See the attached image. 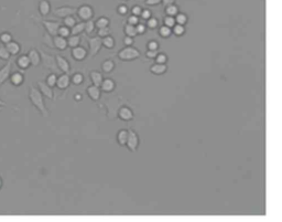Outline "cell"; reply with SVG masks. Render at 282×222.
Wrapping results in <instances>:
<instances>
[{
  "instance_id": "obj_1",
  "label": "cell",
  "mask_w": 282,
  "mask_h": 222,
  "mask_svg": "<svg viewBox=\"0 0 282 222\" xmlns=\"http://www.w3.org/2000/svg\"><path fill=\"white\" fill-rule=\"evenodd\" d=\"M29 100L31 102V104H32L34 108L39 111L40 114H41L43 117L49 116V111L46 108L43 94L41 93V91H40L38 87H35L34 85H30Z\"/></svg>"
},
{
  "instance_id": "obj_2",
  "label": "cell",
  "mask_w": 282,
  "mask_h": 222,
  "mask_svg": "<svg viewBox=\"0 0 282 222\" xmlns=\"http://www.w3.org/2000/svg\"><path fill=\"white\" fill-rule=\"evenodd\" d=\"M117 56L122 61H133L140 56V51L130 46L122 49Z\"/></svg>"
},
{
  "instance_id": "obj_3",
  "label": "cell",
  "mask_w": 282,
  "mask_h": 222,
  "mask_svg": "<svg viewBox=\"0 0 282 222\" xmlns=\"http://www.w3.org/2000/svg\"><path fill=\"white\" fill-rule=\"evenodd\" d=\"M40 55H41V60L43 62L44 66H46L47 69L51 70L52 73H55V72H57V70H60L59 66H57L56 57H53L52 56H49L48 53H46L42 50H40Z\"/></svg>"
},
{
  "instance_id": "obj_4",
  "label": "cell",
  "mask_w": 282,
  "mask_h": 222,
  "mask_svg": "<svg viewBox=\"0 0 282 222\" xmlns=\"http://www.w3.org/2000/svg\"><path fill=\"white\" fill-rule=\"evenodd\" d=\"M126 146L131 153L137 152L138 146H139V136H138V134L135 131H132V130L128 131V139H127Z\"/></svg>"
},
{
  "instance_id": "obj_5",
  "label": "cell",
  "mask_w": 282,
  "mask_h": 222,
  "mask_svg": "<svg viewBox=\"0 0 282 222\" xmlns=\"http://www.w3.org/2000/svg\"><path fill=\"white\" fill-rule=\"evenodd\" d=\"M88 44H89V53H91V56L92 57L96 56L103 47V38L101 37L89 38Z\"/></svg>"
},
{
  "instance_id": "obj_6",
  "label": "cell",
  "mask_w": 282,
  "mask_h": 222,
  "mask_svg": "<svg viewBox=\"0 0 282 222\" xmlns=\"http://www.w3.org/2000/svg\"><path fill=\"white\" fill-rule=\"evenodd\" d=\"M43 26L46 28L47 32L52 35V37H55L59 33V29L61 28V24L59 21H50V20H44Z\"/></svg>"
},
{
  "instance_id": "obj_7",
  "label": "cell",
  "mask_w": 282,
  "mask_h": 222,
  "mask_svg": "<svg viewBox=\"0 0 282 222\" xmlns=\"http://www.w3.org/2000/svg\"><path fill=\"white\" fill-rule=\"evenodd\" d=\"M77 16L79 19H82L84 21H87V20H91L93 16H94V11H93V8L91 6H88V4H84V6H80L77 9Z\"/></svg>"
},
{
  "instance_id": "obj_8",
  "label": "cell",
  "mask_w": 282,
  "mask_h": 222,
  "mask_svg": "<svg viewBox=\"0 0 282 222\" xmlns=\"http://www.w3.org/2000/svg\"><path fill=\"white\" fill-rule=\"evenodd\" d=\"M75 13H77V9L73 8V7H68V6L56 8L54 10V15L59 18H66L70 16H74Z\"/></svg>"
},
{
  "instance_id": "obj_9",
  "label": "cell",
  "mask_w": 282,
  "mask_h": 222,
  "mask_svg": "<svg viewBox=\"0 0 282 222\" xmlns=\"http://www.w3.org/2000/svg\"><path fill=\"white\" fill-rule=\"evenodd\" d=\"M38 88L41 91L43 96H46L49 100H53L54 92H53V88L47 82H38Z\"/></svg>"
},
{
  "instance_id": "obj_10",
  "label": "cell",
  "mask_w": 282,
  "mask_h": 222,
  "mask_svg": "<svg viewBox=\"0 0 282 222\" xmlns=\"http://www.w3.org/2000/svg\"><path fill=\"white\" fill-rule=\"evenodd\" d=\"M11 75V62L4 64L1 69H0V86L10 78Z\"/></svg>"
},
{
  "instance_id": "obj_11",
  "label": "cell",
  "mask_w": 282,
  "mask_h": 222,
  "mask_svg": "<svg viewBox=\"0 0 282 222\" xmlns=\"http://www.w3.org/2000/svg\"><path fill=\"white\" fill-rule=\"evenodd\" d=\"M70 83H71V78L69 77V74L63 73L57 78L56 86L59 87L60 90H65V88H68L70 86Z\"/></svg>"
},
{
  "instance_id": "obj_12",
  "label": "cell",
  "mask_w": 282,
  "mask_h": 222,
  "mask_svg": "<svg viewBox=\"0 0 282 222\" xmlns=\"http://www.w3.org/2000/svg\"><path fill=\"white\" fill-rule=\"evenodd\" d=\"M56 62H57V66H59V69L62 71L63 73H70L71 71V65L69 63V61L65 59V57L61 56H56Z\"/></svg>"
},
{
  "instance_id": "obj_13",
  "label": "cell",
  "mask_w": 282,
  "mask_h": 222,
  "mask_svg": "<svg viewBox=\"0 0 282 222\" xmlns=\"http://www.w3.org/2000/svg\"><path fill=\"white\" fill-rule=\"evenodd\" d=\"M168 71V65L163 63H155L150 66V72L154 75H162Z\"/></svg>"
},
{
  "instance_id": "obj_14",
  "label": "cell",
  "mask_w": 282,
  "mask_h": 222,
  "mask_svg": "<svg viewBox=\"0 0 282 222\" xmlns=\"http://www.w3.org/2000/svg\"><path fill=\"white\" fill-rule=\"evenodd\" d=\"M86 56H87V52L82 47L78 46V47L72 49V56H73L75 60L82 61L85 59V57H86Z\"/></svg>"
},
{
  "instance_id": "obj_15",
  "label": "cell",
  "mask_w": 282,
  "mask_h": 222,
  "mask_svg": "<svg viewBox=\"0 0 282 222\" xmlns=\"http://www.w3.org/2000/svg\"><path fill=\"white\" fill-rule=\"evenodd\" d=\"M28 56L32 66H38L40 64V62H41V55H40V52L38 50H35V49H31L28 53Z\"/></svg>"
},
{
  "instance_id": "obj_16",
  "label": "cell",
  "mask_w": 282,
  "mask_h": 222,
  "mask_svg": "<svg viewBox=\"0 0 282 222\" xmlns=\"http://www.w3.org/2000/svg\"><path fill=\"white\" fill-rule=\"evenodd\" d=\"M53 41H54V47L61 51L65 50V49L69 47L68 40L64 37H61V35H55V37H53Z\"/></svg>"
},
{
  "instance_id": "obj_17",
  "label": "cell",
  "mask_w": 282,
  "mask_h": 222,
  "mask_svg": "<svg viewBox=\"0 0 282 222\" xmlns=\"http://www.w3.org/2000/svg\"><path fill=\"white\" fill-rule=\"evenodd\" d=\"M118 115H119V118L123 119V121H125V122H129V121H131V119L133 118L132 111L129 108H126V106L119 110Z\"/></svg>"
},
{
  "instance_id": "obj_18",
  "label": "cell",
  "mask_w": 282,
  "mask_h": 222,
  "mask_svg": "<svg viewBox=\"0 0 282 222\" xmlns=\"http://www.w3.org/2000/svg\"><path fill=\"white\" fill-rule=\"evenodd\" d=\"M101 93H102V92H101L100 86L94 85V84H92L91 86L87 87V94H88V96L91 97V99L94 100V101H98V100H100Z\"/></svg>"
},
{
  "instance_id": "obj_19",
  "label": "cell",
  "mask_w": 282,
  "mask_h": 222,
  "mask_svg": "<svg viewBox=\"0 0 282 222\" xmlns=\"http://www.w3.org/2000/svg\"><path fill=\"white\" fill-rule=\"evenodd\" d=\"M51 11V4L48 0H41L39 3V12L41 13L43 17L48 16Z\"/></svg>"
},
{
  "instance_id": "obj_20",
  "label": "cell",
  "mask_w": 282,
  "mask_h": 222,
  "mask_svg": "<svg viewBox=\"0 0 282 222\" xmlns=\"http://www.w3.org/2000/svg\"><path fill=\"white\" fill-rule=\"evenodd\" d=\"M17 65L19 66L21 70H26L31 65V62L28 56H20L17 59Z\"/></svg>"
},
{
  "instance_id": "obj_21",
  "label": "cell",
  "mask_w": 282,
  "mask_h": 222,
  "mask_svg": "<svg viewBox=\"0 0 282 222\" xmlns=\"http://www.w3.org/2000/svg\"><path fill=\"white\" fill-rule=\"evenodd\" d=\"M10 81L13 84V85L16 86H19L21 85L22 83L25 81V77L24 74L20 73V72H15L10 75Z\"/></svg>"
},
{
  "instance_id": "obj_22",
  "label": "cell",
  "mask_w": 282,
  "mask_h": 222,
  "mask_svg": "<svg viewBox=\"0 0 282 222\" xmlns=\"http://www.w3.org/2000/svg\"><path fill=\"white\" fill-rule=\"evenodd\" d=\"M91 80L94 85L101 86L103 81H104V78H103V74L101 72H98V71H93L91 73Z\"/></svg>"
},
{
  "instance_id": "obj_23",
  "label": "cell",
  "mask_w": 282,
  "mask_h": 222,
  "mask_svg": "<svg viewBox=\"0 0 282 222\" xmlns=\"http://www.w3.org/2000/svg\"><path fill=\"white\" fill-rule=\"evenodd\" d=\"M101 86H102L103 91L106 92V93H109L111 91H114L115 82L113 81V80H110V79H105L104 81H103Z\"/></svg>"
},
{
  "instance_id": "obj_24",
  "label": "cell",
  "mask_w": 282,
  "mask_h": 222,
  "mask_svg": "<svg viewBox=\"0 0 282 222\" xmlns=\"http://www.w3.org/2000/svg\"><path fill=\"white\" fill-rule=\"evenodd\" d=\"M128 139V131L122 130L117 133V141L120 146H126Z\"/></svg>"
},
{
  "instance_id": "obj_25",
  "label": "cell",
  "mask_w": 282,
  "mask_h": 222,
  "mask_svg": "<svg viewBox=\"0 0 282 222\" xmlns=\"http://www.w3.org/2000/svg\"><path fill=\"white\" fill-rule=\"evenodd\" d=\"M6 47H7V49H8V51L10 52L11 56H17L18 53L20 52V46H19V43H17V42H15V41L9 42L8 44H6Z\"/></svg>"
},
{
  "instance_id": "obj_26",
  "label": "cell",
  "mask_w": 282,
  "mask_h": 222,
  "mask_svg": "<svg viewBox=\"0 0 282 222\" xmlns=\"http://www.w3.org/2000/svg\"><path fill=\"white\" fill-rule=\"evenodd\" d=\"M83 31H85V22H77L73 28L71 29V34L72 35H78L79 33H82Z\"/></svg>"
},
{
  "instance_id": "obj_27",
  "label": "cell",
  "mask_w": 282,
  "mask_h": 222,
  "mask_svg": "<svg viewBox=\"0 0 282 222\" xmlns=\"http://www.w3.org/2000/svg\"><path fill=\"white\" fill-rule=\"evenodd\" d=\"M186 32L185 30V26H182V25H176L172 28V34L176 35V37H182L183 34Z\"/></svg>"
},
{
  "instance_id": "obj_28",
  "label": "cell",
  "mask_w": 282,
  "mask_h": 222,
  "mask_svg": "<svg viewBox=\"0 0 282 222\" xmlns=\"http://www.w3.org/2000/svg\"><path fill=\"white\" fill-rule=\"evenodd\" d=\"M179 12H180V11H179V7L177 6L176 3L170 4V6L165 7V15H167V16L176 17Z\"/></svg>"
},
{
  "instance_id": "obj_29",
  "label": "cell",
  "mask_w": 282,
  "mask_h": 222,
  "mask_svg": "<svg viewBox=\"0 0 282 222\" xmlns=\"http://www.w3.org/2000/svg\"><path fill=\"white\" fill-rule=\"evenodd\" d=\"M79 43H80L79 35H72L71 34L70 37L68 38V44H69V47H71L72 49L78 47Z\"/></svg>"
},
{
  "instance_id": "obj_30",
  "label": "cell",
  "mask_w": 282,
  "mask_h": 222,
  "mask_svg": "<svg viewBox=\"0 0 282 222\" xmlns=\"http://www.w3.org/2000/svg\"><path fill=\"white\" fill-rule=\"evenodd\" d=\"M125 33H126L127 37H136V35L138 34L137 33V28H136V26H132V25H129L127 24L126 26H125Z\"/></svg>"
},
{
  "instance_id": "obj_31",
  "label": "cell",
  "mask_w": 282,
  "mask_h": 222,
  "mask_svg": "<svg viewBox=\"0 0 282 222\" xmlns=\"http://www.w3.org/2000/svg\"><path fill=\"white\" fill-rule=\"evenodd\" d=\"M10 52L8 51V49L6 47V44H0V59L1 60H4V61H7L10 59Z\"/></svg>"
},
{
  "instance_id": "obj_32",
  "label": "cell",
  "mask_w": 282,
  "mask_h": 222,
  "mask_svg": "<svg viewBox=\"0 0 282 222\" xmlns=\"http://www.w3.org/2000/svg\"><path fill=\"white\" fill-rule=\"evenodd\" d=\"M159 34H160V37L165 38V39L170 38V37H171V34H172V29L163 25L162 27H160V28H159Z\"/></svg>"
},
{
  "instance_id": "obj_33",
  "label": "cell",
  "mask_w": 282,
  "mask_h": 222,
  "mask_svg": "<svg viewBox=\"0 0 282 222\" xmlns=\"http://www.w3.org/2000/svg\"><path fill=\"white\" fill-rule=\"evenodd\" d=\"M114 68H115V63L113 60H106L104 63L102 64V70L106 73H110L111 71L114 70Z\"/></svg>"
},
{
  "instance_id": "obj_34",
  "label": "cell",
  "mask_w": 282,
  "mask_h": 222,
  "mask_svg": "<svg viewBox=\"0 0 282 222\" xmlns=\"http://www.w3.org/2000/svg\"><path fill=\"white\" fill-rule=\"evenodd\" d=\"M176 21L178 25H182V26H185L187 24V21H189V17L185 13L183 12H179L178 15L176 16Z\"/></svg>"
},
{
  "instance_id": "obj_35",
  "label": "cell",
  "mask_w": 282,
  "mask_h": 222,
  "mask_svg": "<svg viewBox=\"0 0 282 222\" xmlns=\"http://www.w3.org/2000/svg\"><path fill=\"white\" fill-rule=\"evenodd\" d=\"M95 25L98 29L106 28V27L109 26V20L107 19L106 17H101V18H98L97 21L95 22Z\"/></svg>"
},
{
  "instance_id": "obj_36",
  "label": "cell",
  "mask_w": 282,
  "mask_h": 222,
  "mask_svg": "<svg viewBox=\"0 0 282 222\" xmlns=\"http://www.w3.org/2000/svg\"><path fill=\"white\" fill-rule=\"evenodd\" d=\"M103 46H104L107 49H113L115 47V40H114V38L110 37V35H108V37L103 38Z\"/></svg>"
},
{
  "instance_id": "obj_37",
  "label": "cell",
  "mask_w": 282,
  "mask_h": 222,
  "mask_svg": "<svg viewBox=\"0 0 282 222\" xmlns=\"http://www.w3.org/2000/svg\"><path fill=\"white\" fill-rule=\"evenodd\" d=\"M163 25L169 27V28H173L174 26L177 25V21H176V17H171V16H165L164 19H163Z\"/></svg>"
},
{
  "instance_id": "obj_38",
  "label": "cell",
  "mask_w": 282,
  "mask_h": 222,
  "mask_svg": "<svg viewBox=\"0 0 282 222\" xmlns=\"http://www.w3.org/2000/svg\"><path fill=\"white\" fill-rule=\"evenodd\" d=\"M95 27H96L95 22H94L92 19L85 21V32H86L87 34H92L93 31L95 30Z\"/></svg>"
},
{
  "instance_id": "obj_39",
  "label": "cell",
  "mask_w": 282,
  "mask_h": 222,
  "mask_svg": "<svg viewBox=\"0 0 282 222\" xmlns=\"http://www.w3.org/2000/svg\"><path fill=\"white\" fill-rule=\"evenodd\" d=\"M12 41V35L9 32H2L0 34V42L2 44H8Z\"/></svg>"
},
{
  "instance_id": "obj_40",
  "label": "cell",
  "mask_w": 282,
  "mask_h": 222,
  "mask_svg": "<svg viewBox=\"0 0 282 222\" xmlns=\"http://www.w3.org/2000/svg\"><path fill=\"white\" fill-rule=\"evenodd\" d=\"M64 26L68 27V28H73V27L76 25V18L73 16H70V17H66L64 18Z\"/></svg>"
},
{
  "instance_id": "obj_41",
  "label": "cell",
  "mask_w": 282,
  "mask_h": 222,
  "mask_svg": "<svg viewBox=\"0 0 282 222\" xmlns=\"http://www.w3.org/2000/svg\"><path fill=\"white\" fill-rule=\"evenodd\" d=\"M71 81L73 82V83L75 84V85H79V84H82L83 81H84L83 74H80V73H75V74H73V77H72Z\"/></svg>"
},
{
  "instance_id": "obj_42",
  "label": "cell",
  "mask_w": 282,
  "mask_h": 222,
  "mask_svg": "<svg viewBox=\"0 0 282 222\" xmlns=\"http://www.w3.org/2000/svg\"><path fill=\"white\" fill-rule=\"evenodd\" d=\"M158 26H159V21L156 18L151 17L150 19L147 20V27L149 29H155V28H158Z\"/></svg>"
},
{
  "instance_id": "obj_43",
  "label": "cell",
  "mask_w": 282,
  "mask_h": 222,
  "mask_svg": "<svg viewBox=\"0 0 282 222\" xmlns=\"http://www.w3.org/2000/svg\"><path fill=\"white\" fill-rule=\"evenodd\" d=\"M57 35H61V37H64V38L70 37V35H71V30L66 26H61V28L59 29V33H57Z\"/></svg>"
},
{
  "instance_id": "obj_44",
  "label": "cell",
  "mask_w": 282,
  "mask_h": 222,
  "mask_svg": "<svg viewBox=\"0 0 282 222\" xmlns=\"http://www.w3.org/2000/svg\"><path fill=\"white\" fill-rule=\"evenodd\" d=\"M56 81H57V77H56L55 73H51L50 75H48L47 83H48L49 85H50L51 87L56 85Z\"/></svg>"
},
{
  "instance_id": "obj_45",
  "label": "cell",
  "mask_w": 282,
  "mask_h": 222,
  "mask_svg": "<svg viewBox=\"0 0 282 222\" xmlns=\"http://www.w3.org/2000/svg\"><path fill=\"white\" fill-rule=\"evenodd\" d=\"M111 33V29L108 28V27H106V28H102V29H98V37L101 38H105V37H108Z\"/></svg>"
},
{
  "instance_id": "obj_46",
  "label": "cell",
  "mask_w": 282,
  "mask_h": 222,
  "mask_svg": "<svg viewBox=\"0 0 282 222\" xmlns=\"http://www.w3.org/2000/svg\"><path fill=\"white\" fill-rule=\"evenodd\" d=\"M155 62L156 63H163V64H167L168 62V56L165 53H159L158 56L155 57Z\"/></svg>"
},
{
  "instance_id": "obj_47",
  "label": "cell",
  "mask_w": 282,
  "mask_h": 222,
  "mask_svg": "<svg viewBox=\"0 0 282 222\" xmlns=\"http://www.w3.org/2000/svg\"><path fill=\"white\" fill-rule=\"evenodd\" d=\"M159 43L154 41V40H152V41H149L147 44V48L148 50H154V51H158L159 50Z\"/></svg>"
},
{
  "instance_id": "obj_48",
  "label": "cell",
  "mask_w": 282,
  "mask_h": 222,
  "mask_svg": "<svg viewBox=\"0 0 282 222\" xmlns=\"http://www.w3.org/2000/svg\"><path fill=\"white\" fill-rule=\"evenodd\" d=\"M127 24L132 25V26H137L138 24H139V17H137V16H135V15H131L130 17L128 18Z\"/></svg>"
},
{
  "instance_id": "obj_49",
  "label": "cell",
  "mask_w": 282,
  "mask_h": 222,
  "mask_svg": "<svg viewBox=\"0 0 282 222\" xmlns=\"http://www.w3.org/2000/svg\"><path fill=\"white\" fill-rule=\"evenodd\" d=\"M117 11H118L119 15H122V16L127 15V13H128V7L126 6V4H120V6L117 9Z\"/></svg>"
},
{
  "instance_id": "obj_50",
  "label": "cell",
  "mask_w": 282,
  "mask_h": 222,
  "mask_svg": "<svg viewBox=\"0 0 282 222\" xmlns=\"http://www.w3.org/2000/svg\"><path fill=\"white\" fill-rule=\"evenodd\" d=\"M142 10H143V9L140 6H133L132 9H131V13H132V15L137 16V17H140Z\"/></svg>"
},
{
  "instance_id": "obj_51",
  "label": "cell",
  "mask_w": 282,
  "mask_h": 222,
  "mask_svg": "<svg viewBox=\"0 0 282 222\" xmlns=\"http://www.w3.org/2000/svg\"><path fill=\"white\" fill-rule=\"evenodd\" d=\"M143 20H148L151 18V11L149 9H145V10H142L141 12V16H140Z\"/></svg>"
},
{
  "instance_id": "obj_52",
  "label": "cell",
  "mask_w": 282,
  "mask_h": 222,
  "mask_svg": "<svg viewBox=\"0 0 282 222\" xmlns=\"http://www.w3.org/2000/svg\"><path fill=\"white\" fill-rule=\"evenodd\" d=\"M136 28H137V33L138 34H143L146 32V25H143V24H138L136 26Z\"/></svg>"
},
{
  "instance_id": "obj_53",
  "label": "cell",
  "mask_w": 282,
  "mask_h": 222,
  "mask_svg": "<svg viewBox=\"0 0 282 222\" xmlns=\"http://www.w3.org/2000/svg\"><path fill=\"white\" fill-rule=\"evenodd\" d=\"M159 55V52L158 51H154V50H148L147 53H146V56L147 57H149V59H155L156 56Z\"/></svg>"
},
{
  "instance_id": "obj_54",
  "label": "cell",
  "mask_w": 282,
  "mask_h": 222,
  "mask_svg": "<svg viewBox=\"0 0 282 222\" xmlns=\"http://www.w3.org/2000/svg\"><path fill=\"white\" fill-rule=\"evenodd\" d=\"M160 3H162V0H146L148 6H158Z\"/></svg>"
},
{
  "instance_id": "obj_55",
  "label": "cell",
  "mask_w": 282,
  "mask_h": 222,
  "mask_svg": "<svg viewBox=\"0 0 282 222\" xmlns=\"http://www.w3.org/2000/svg\"><path fill=\"white\" fill-rule=\"evenodd\" d=\"M124 43H125V46H127V47L132 46L133 38H131V37H126V38L124 39Z\"/></svg>"
},
{
  "instance_id": "obj_56",
  "label": "cell",
  "mask_w": 282,
  "mask_h": 222,
  "mask_svg": "<svg viewBox=\"0 0 282 222\" xmlns=\"http://www.w3.org/2000/svg\"><path fill=\"white\" fill-rule=\"evenodd\" d=\"M162 3H163L164 7H168V6H170V4L176 3V0H162Z\"/></svg>"
},
{
  "instance_id": "obj_57",
  "label": "cell",
  "mask_w": 282,
  "mask_h": 222,
  "mask_svg": "<svg viewBox=\"0 0 282 222\" xmlns=\"http://www.w3.org/2000/svg\"><path fill=\"white\" fill-rule=\"evenodd\" d=\"M3 106H6V103H4V102L0 99V108H3Z\"/></svg>"
},
{
  "instance_id": "obj_58",
  "label": "cell",
  "mask_w": 282,
  "mask_h": 222,
  "mask_svg": "<svg viewBox=\"0 0 282 222\" xmlns=\"http://www.w3.org/2000/svg\"><path fill=\"white\" fill-rule=\"evenodd\" d=\"M75 99L77 100V101H80V99H82V95H80V94H76V95H75Z\"/></svg>"
},
{
  "instance_id": "obj_59",
  "label": "cell",
  "mask_w": 282,
  "mask_h": 222,
  "mask_svg": "<svg viewBox=\"0 0 282 222\" xmlns=\"http://www.w3.org/2000/svg\"><path fill=\"white\" fill-rule=\"evenodd\" d=\"M2 184H3V181H2V178L1 177H0V189L2 188Z\"/></svg>"
},
{
  "instance_id": "obj_60",
  "label": "cell",
  "mask_w": 282,
  "mask_h": 222,
  "mask_svg": "<svg viewBox=\"0 0 282 222\" xmlns=\"http://www.w3.org/2000/svg\"><path fill=\"white\" fill-rule=\"evenodd\" d=\"M125 1H127V0H125Z\"/></svg>"
}]
</instances>
